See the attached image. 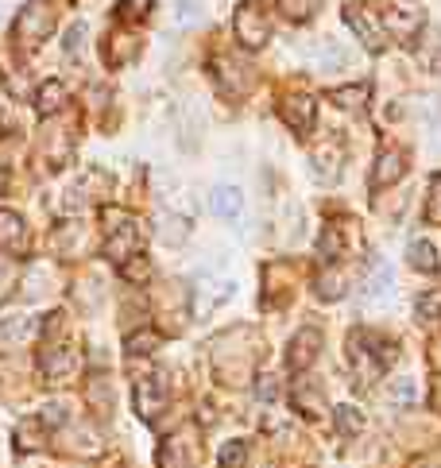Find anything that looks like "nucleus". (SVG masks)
Returning a JSON list of instances; mask_svg holds the SVG:
<instances>
[{
  "mask_svg": "<svg viewBox=\"0 0 441 468\" xmlns=\"http://www.w3.org/2000/svg\"><path fill=\"white\" fill-rule=\"evenodd\" d=\"M426 220H434V225H441V175H434L430 194H426Z\"/></svg>",
  "mask_w": 441,
  "mask_h": 468,
  "instance_id": "473e14b6",
  "label": "nucleus"
},
{
  "mask_svg": "<svg viewBox=\"0 0 441 468\" xmlns=\"http://www.w3.org/2000/svg\"><path fill=\"white\" fill-rule=\"evenodd\" d=\"M368 97H372V86L368 82H356V86H345V89H333V94H329L333 105L345 109V112H364Z\"/></svg>",
  "mask_w": 441,
  "mask_h": 468,
  "instance_id": "a211bd4d",
  "label": "nucleus"
},
{
  "mask_svg": "<svg viewBox=\"0 0 441 468\" xmlns=\"http://www.w3.org/2000/svg\"><path fill=\"white\" fill-rule=\"evenodd\" d=\"M314 399H318V383H310V380H298L294 383V407L302 418H318V407H314Z\"/></svg>",
  "mask_w": 441,
  "mask_h": 468,
  "instance_id": "b1692460",
  "label": "nucleus"
},
{
  "mask_svg": "<svg viewBox=\"0 0 441 468\" xmlns=\"http://www.w3.org/2000/svg\"><path fill=\"white\" fill-rule=\"evenodd\" d=\"M294 294V275L287 271V264H271L264 271V298L271 306H283Z\"/></svg>",
  "mask_w": 441,
  "mask_h": 468,
  "instance_id": "ddd939ff",
  "label": "nucleus"
},
{
  "mask_svg": "<svg viewBox=\"0 0 441 468\" xmlns=\"http://www.w3.org/2000/svg\"><path fill=\"white\" fill-rule=\"evenodd\" d=\"M121 275L124 279H132V283H144L151 271H148V256H136V259H128V264L121 267Z\"/></svg>",
  "mask_w": 441,
  "mask_h": 468,
  "instance_id": "f704fd0d",
  "label": "nucleus"
},
{
  "mask_svg": "<svg viewBox=\"0 0 441 468\" xmlns=\"http://www.w3.org/2000/svg\"><path fill=\"white\" fill-rule=\"evenodd\" d=\"M244 453H248V441H225V449H220V468H240Z\"/></svg>",
  "mask_w": 441,
  "mask_h": 468,
  "instance_id": "c756f323",
  "label": "nucleus"
},
{
  "mask_svg": "<svg viewBox=\"0 0 441 468\" xmlns=\"http://www.w3.org/2000/svg\"><path fill=\"white\" fill-rule=\"evenodd\" d=\"M383 291H392V271H387L383 264H375V267H372V283H368V294H372V298H380Z\"/></svg>",
  "mask_w": 441,
  "mask_h": 468,
  "instance_id": "72a5a7b5",
  "label": "nucleus"
},
{
  "mask_svg": "<svg viewBox=\"0 0 441 468\" xmlns=\"http://www.w3.org/2000/svg\"><path fill=\"white\" fill-rule=\"evenodd\" d=\"M321 348H326V337H321L318 325H302V329H294L291 337V348H287V360L294 372H306L310 364L321 356Z\"/></svg>",
  "mask_w": 441,
  "mask_h": 468,
  "instance_id": "6e6552de",
  "label": "nucleus"
},
{
  "mask_svg": "<svg viewBox=\"0 0 441 468\" xmlns=\"http://www.w3.org/2000/svg\"><path fill=\"white\" fill-rule=\"evenodd\" d=\"M356 225L348 217H333L326 220V229H321V240H318V256L321 259H341L348 248H353V237H345V232H353Z\"/></svg>",
  "mask_w": 441,
  "mask_h": 468,
  "instance_id": "9d476101",
  "label": "nucleus"
},
{
  "mask_svg": "<svg viewBox=\"0 0 441 468\" xmlns=\"http://www.w3.org/2000/svg\"><path fill=\"white\" fill-rule=\"evenodd\" d=\"M159 468H198V430L183 426L159 446Z\"/></svg>",
  "mask_w": 441,
  "mask_h": 468,
  "instance_id": "0eeeda50",
  "label": "nucleus"
},
{
  "mask_svg": "<svg viewBox=\"0 0 441 468\" xmlns=\"http://www.w3.org/2000/svg\"><path fill=\"white\" fill-rule=\"evenodd\" d=\"M155 348H159V337H155V333H132V337L124 341V353L132 356V360H136V356H151Z\"/></svg>",
  "mask_w": 441,
  "mask_h": 468,
  "instance_id": "cd10ccee",
  "label": "nucleus"
},
{
  "mask_svg": "<svg viewBox=\"0 0 441 468\" xmlns=\"http://www.w3.org/2000/svg\"><path fill=\"white\" fill-rule=\"evenodd\" d=\"M256 387H259L256 395L271 402V399H275V392H279V380H275V375H259V383H256Z\"/></svg>",
  "mask_w": 441,
  "mask_h": 468,
  "instance_id": "c9c22d12",
  "label": "nucleus"
},
{
  "mask_svg": "<svg viewBox=\"0 0 441 468\" xmlns=\"http://www.w3.org/2000/svg\"><path fill=\"white\" fill-rule=\"evenodd\" d=\"M86 402L94 407L97 418H109L112 414V383L105 380V375H94V380L86 383Z\"/></svg>",
  "mask_w": 441,
  "mask_h": 468,
  "instance_id": "6ab92c4d",
  "label": "nucleus"
},
{
  "mask_svg": "<svg viewBox=\"0 0 441 468\" xmlns=\"http://www.w3.org/2000/svg\"><path fill=\"white\" fill-rule=\"evenodd\" d=\"M0 20H4V4H0Z\"/></svg>",
  "mask_w": 441,
  "mask_h": 468,
  "instance_id": "e433bc0d",
  "label": "nucleus"
},
{
  "mask_svg": "<svg viewBox=\"0 0 441 468\" xmlns=\"http://www.w3.org/2000/svg\"><path fill=\"white\" fill-rule=\"evenodd\" d=\"M232 28H237V39L240 47L248 50H259L267 43L271 35V23H267V8L259 4V0H244V4L237 8V16H232Z\"/></svg>",
  "mask_w": 441,
  "mask_h": 468,
  "instance_id": "39448f33",
  "label": "nucleus"
},
{
  "mask_svg": "<svg viewBox=\"0 0 441 468\" xmlns=\"http://www.w3.org/2000/svg\"><path fill=\"white\" fill-rule=\"evenodd\" d=\"M232 294H237V283L225 279V275H213V271H202V275L194 279V310H198L202 318H210L213 310H220V306H225Z\"/></svg>",
  "mask_w": 441,
  "mask_h": 468,
  "instance_id": "423d86ee",
  "label": "nucleus"
},
{
  "mask_svg": "<svg viewBox=\"0 0 441 468\" xmlns=\"http://www.w3.org/2000/svg\"><path fill=\"white\" fill-rule=\"evenodd\" d=\"M210 205H213V213H217L220 220H240V213H244V194H240V186H217L213 198H210Z\"/></svg>",
  "mask_w": 441,
  "mask_h": 468,
  "instance_id": "dca6fc26",
  "label": "nucleus"
},
{
  "mask_svg": "<svg viewBox=\"0 0 441 468\" xmlns=\"http://www.w3.org/2000/svg\"><path fill=\"white\" fill-rule=\"evenodd\" d=\"M414 314H418L422 325H434L441 318V291H426L418 294V302H414Z\"/></svg>",
  "mask_w": 441,
  "mask_h": 468,
  "instance_id": "bb28decb",
  "label": "nucleus"
},
{
  "mask_svg": "<svg viewBox=\"0 0 441 468\" xmlns=\"http://www.w3.org/2000/svg\"><path fill=\"white\" fill-rule=\"evenodd\" d=\"M279 8H283V16H287L291 23H306V20L318 16L321 0H279Z\"/></svg>",
  "mask_w": 441,
  "mask_h": 468,
  "instance_id": "393cba45",
  "label": "nucleus"
},
{
  "mask_svg": "<svg viewBox=\"0 0 441 468\" xmlns=\"http://www.w3.org/2000/svg\"><path fill=\"white\" fill-rule=\"evenodd\" d=\"M105 229H109V237H105V256L112 259L116 267H124L128 259L144 256V229H140L136 217L112 210V213H105Z\"/></svg>",
  "mask_w": 441,
  "mask_h": 468,
  "instance_id": "f257e3e1",
  "label": "nucleus"
},
{
  "mask_svg": "<svg viewBox=\"0 0 441 468\" xmlns=\"http://www.w3.org/2000/svg\"><path fill=\"white\" fill-rule=\"evenodd\" d=\"M77 360H82L77 345L55 333V337H47L43 353H39V372H43L47 383H67L70 375L77 372Z\"/></svg>",
  "mask_w": 441,
  "mask_h": 468,
  "instance_id": "f03ea898",
  "label": "nucleus"
},
{
  "mask_svg": "<svg viewBox=\"0 0 441 468\" xmlns=\"http://www.w3.org/2000/svg\"><path fill=\"white\" fill-rule=\"evenodd\" d=\"M345 20H348V28L360 35V43H364L368 50H383L387 47V32L375 28V20L368 16L364 0H348V4H345Z\"/></svg>",
  "mask_w": 441,
  "mask_h": 468,
  "instance_id": "1a4fd4ad",
  "label": "nucleus"
},
{
  "mask_svg": "<svg viewBox=\"0 0 441 468\" xmlns=\"http://www.w3.org/2000/svg\"><path fill=\"white\" fill-rule=\"evenodd\" d=\"M387 399H392L395 407H410V402H418V392H414V380H399V383H392V392H387Z\"/></svg>",
  "mask_w": 441,
  "mask_h": 468,
  "instance_id": "7c9ffc66",
  "label": "nucleus"
},
{
  "mask_svg": "<svg viewBox=\"0 0 441 468\" xmlns=\"http://www.w3.org/2000/svg\"><path fill=\"white\" fill-rule=\"evenodd\" d=\"M333 418H337V430H341L345 437L364 434V414H360L356 407H337V410H333Z\"/></svg>",
  "mask_w": 441,
  "mask_h": 468,
  "instance_id": "a878e982",
  "label": "nucleus"
},
{
  "mask_svg": "<svg viewBox=\"0 0 441 468\" xmlns=\"http://www.w3.org/2000/svg\"><path fill=\"white\" fill-rule=\"evenodd\" d=\"M166 16H171V28L186 32L202 20V4L198 0H171V4H166Z\"/></svg>",
  "mask_w": 441,
  "mask_h": 468,
  "instance_id": "4be33fe9",
  "label": "nucleus"
},
{
  "mask_svg": "<svg viewBox=\"0 0 441 468\" xmlns=\"http://www.w3.org/2000/svg\"><path fill=\"white\" fill-rule=\"evenodd\" d=\"M314 291L321 302H337V298H345V291H348V275L341 267H321L314 279Z\"/></svg>",
  "mask_w": 441,
  "mask_h": 468,
  "instance_id": "f3484780",
  "label": "nucleus"
},
{
  "mask_svg": "<svg viewBox=\"0 0 441 468\" xmlns=\"http://www.w3.org/2000/svg\"><path fill=\"white\" fill-rule=\"evenodd\" d=\"M407 259H410V267L414 271H426V275H434V271H441V256L430 240H414L410 248H407Z\"/></svg>",
  "mask_w": 441,
  "mask_h": 468,
  "instance_id": "412c9836",
  "label": "nucleus"
},
{
  "mask_svg": "<svg viewBox=\"0 0 441 468\" xmlns=\"http://www.w3.org/2000/svg\"><path fill=\"white\" fill-rule=\"evenodd\" d=\"M32 248V237H28V225H23L20 213L12 210H0V252L8 256H28Z\"/></svg>",
  "mask_w": 441,
  "mask_h": 468,
  "instance_id": "9b49d317",
  "label": "nucleus"
},
{
  "mask_svg": "<svg viewBox=\"0 0 441 468\" xmlns=\"http://www.w3.org/2000/svg\"><path fill=\"white\" fill-rule=\"evenodd\" d=\"M86 35H89V28H86V20H77V23H70V32H67V39H62V50H67V55H77V50L86 47Z\"/></svg>",
  "mask_w": 441,
  "mask_h": 468,
  "instance_id": "2f4dec72",
  "label": "nucleus"
},
{
  "mask_svg": "<svg viewBox=\"0 0 441 468\" xmlns=\"http://www.w3.org/2000/svg\"><path fill=\"white\" fill-rule=\"evenodd\" d=\"M43 446H47V426L35 422V418H23L16 426V449L20 453H39Z\"/></svg>",
  "mask_w": 441,
  "mask_h": 468,
  "instance_id": "aec40b11",
  "label": "nucleus"
},
{
  "mask_svg": "<svg viewBox=\"0 0 441 468\" xmlns=\"http://www.w3.org/2000/svg\"><path fill=\"white\" fill-rule=\"evenodd\" d=\"M407 171V159H403V151H383L380 159H375V171H372V186L380 190V186H392V182H399Z\"/></svg>",
  "mask_w": 441,
  "mask_h": 468,
  "instance_id": "2eb2a0df",
  "label": "nucleus"
},
{
  "mask_svg": "<svg viewBox=\"0 0 441 468\" xmlns=\"http://www.w3.org/2000/svg\"><path fill=\"white\" fill-rule=\"evenodd\" d=\"M136 50V39L132 35H112L105 39V62H124L128 55Z\"/></svg>",
  "mask_w": 441,
  "mask_h": 468,
  "instance_id": "c85d7f7f",
  "label": "nucleus"
},
{
  "mask_svg": "<svg viewBox=\"0 0 441 468\" xmlns=\"http://www.w3.org/2000/svg\"><path fill=\"white\" fill-rule=\"evenodd\" d=\"M32 325H35V318L28 314V310H8L4 318H0V329H4V341H23V337L32 333Z\"/></svg>",
  "mask_w": 441,
  "mask_h": 468,
  "instance_id": "5701e85b",
  "label": "nucleus"
},
{
  "mask_svg": "<svg viewBox=\"0 0 441 468\" xmlns=\"http://www.w3.org/2000/svg\"><path fill=\"white\" fill-rule=\"evenodd\" d=\"M283 121L294 128V136H310L314 132V101L302 97V94L287 97L283 101Z\"/></svg>",
  "mask_w": 441,
  "mask_h": 468,
  "instance_id": "f8f14e48",
  "label": "nucleus"
},
{
  "mask_svg": "<svg viewBox=\"0 0 441 468\" xmlns=\"http://www.w3.org/2000/svg\"><path fill=\"white\" fill-rule=\"evenodd\" d=\"M67 101H70L67 86L50 77V82H43V86H39V94H35V109H39V112H43L47 121H50V116H58L62 109H67Z\"/></svg>",
  "mask_w": 441,
  "mask_h": 468,
  "instance_id": "4468645a",
  "label": "nucleus"
},
{
  "mask_svg": "<svg viewBox=\"0 0 441 468\" xmlns=\"http://www.w3.org/2000/svg\"><path fill=\"white\" fill-rule=\"evenodd\" d=\"M50 32H55V12H50V4L47 0H28L16 16V43L23 50H35Z\"/></svg>",
  "mask_w": 441,
  "mask_h": 468,
  "instance_id": "7ed1b4c3",
  "label": "nucleus"
},
{
  "mask_svg": "<svg viewBox=\"0 0 441 468\" xmlns=\"http://www.w3.org/2000/svg\"><path fill=\"white\" fill-rule=\"evenodd\" d=\"M132 402H136V414L144 422H159L166 407H171V392H166V380L159 372L151 375H140L136 380V392H132Z\"/></svg>",
  "mask_w": 441,
  "mask_h": 468,
  "instance_id": "20e7f679",
  "label": "nucleus"
}]
</instances>
